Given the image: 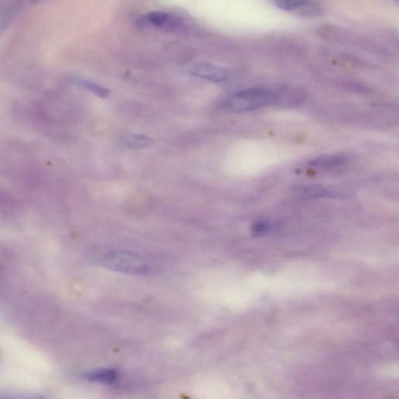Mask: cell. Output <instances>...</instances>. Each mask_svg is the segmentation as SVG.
Wrapping results in <instances>:
<instances>
[{
  "label": "cell",
  "mask_w": 399,
  "mask_h": 399,
  "mask_svg": "<svg viewBox=\"0 0 399 399\" xmlns=\"http://www.w3.org/2000/svg\"><path fill=\"white\" fill-rule=\"evenodd\" d=\"M278 101V95L262 88H250L234 94L224 101V108L233 113L256 111L272 106Z\"/></svg>",
  "instance_id": "obj_1"
},
{
  "label": "cell",
  "mask_w": 399,
  "mask_h": 399,
  "mask_svg": "<svg viewBox=\"0 0 399 399\" xmlns=\"http://www.w3.org/2000/svg\"><path fill=\"white\" fill-rule=\"evenodd\" d=\"M101 262L106 268L131 275H147L152 272V268L143 257L124 251L108 253L103 256Z\"/></svg>",
  "instance_id": "obj_2"
},
{
  "label": "cell",
  "mask_w": 399,
  "mask_h": 399,
  "mask_svg": "<svg viewBox=\"0 0 399 399\" xmlns=\"http://www.w3.org/2000/svg\"><path fill=\"white\" fill-rule=\"evenodd\" d=\"M295 192L299 197L306 199L343 198L349 196L348 193L342 189L318 184L299 186Z\"/></svg>",
  "instance_id": "obj_3"
},
{
  "label": "cell",
  "mask_w": 399,
  "mask_h": 399,
  "mask_svg": "<svg viewBox=\"0 0 399 399\" xmlns=\"http://www.w3.org/2000/svg\"><path fill=\"white\" fill-rule=\"evenodd\" d=\"M193 76L206 81L218 83L227 79V70L211 63H200L190 70Z\"/></svg>",
  "instance_id": "obj_4"
},
{
  "label": "cell",
  "mask_w": 399,
  "mask_h": 399,
  "mask_svg": "<svg viewBox=\"0 0 399 399\" xmlns=\"http://www.w3.org/2000/svg\"><path fill=\"white\" fill-rule=\"evenodd\" d=\"M347 162V158L343 156H323L315 158L309 162L308 165L318 171H332L342 167Z\"/></svg>",
  "instance_id": "obj_5"
},
{
  "label": "cell",
  "mask_w": 399,
  "mask_h": 399,
  "mask_svg": "<svg viewBox=\"0 0 399 399\" xmlns=\"http://www.w3.org/2000/svg\"><path fill=\"white\" fill-rule=\"evenodd\" d=\"M174 21V18L168 13L160 11L150 12L140 20L141 24L156 28L171 27Z\"/></svg>",
  "instance_id": "obj_6"
},
{
  "label": "cell",
  "mask_w": 399,
  "mask_h": 399,
  "mask_svg": "<svg viewBox=\"0 0 399 399\" xmlns=\"http://www.w3.org/2000/svg\"><path fill=\"white\" fill-rule=\"evenodd\" d=\"M122 145L131 150H142L154 146V140L145 135L129 133L122 138Z\"/></svg>",
  "instance_id": "obj_7"
},
{
  "label": "cell",
  "mask_w": 399,
  "mask_h": 399,
  "mask_svg": "<svg viewBox=\"0 0 399 399\" xmlns=\"http://www.w3.org/2000/svg\"><path fill=\"white\" fill-rule=\"evenodd\" d=\"M86 378L91 382L111 384L117 381L118 375L113 370H99L89 373Z\"/></svg>",
  "instance_id": "obj_8"
},
{
  "label": "cell",
  "mask_w": 399,
  "mask_h": 399,
  "mask_svg": "<svg viewBox=\"0 0 399 399\" xmlns=\"http://www.w3.org/2000/svg\"><path fill=\"white\" fill-rule=\"evenodd\" d=\"M76 85L88 90L89 92L98 95L99 97L101 99L107 98L109 95V91L108 89L103 88L97 83H93L92 81L79 79L76 81Z\"/></svg>",
  "instance_id": "obj_9"
},
{
  "label": "cell",
  "mask_w": 399,
  "mask_h": 399,
  "mask_svg": "<svg viewBox=\"0 0 399 399\" xmlns=\"http://www.w3.org/2000/svg\"><path fill=\"white\" fill-rule=\"evenodd\" d=\"M274 4L282 10H297L305 4V0H272Z\"/></svg>",
  "instance_id": "obj_10"
},
{
  "label": "cell",
  "mask_w": 399,
  "mask_h": 399,
  "mask_svg": "<svg viewBox=\"0 0 399 399\" xmlns=\"http://www.w3.org/2000/svg\"><path fill=\"white\" fill-rule=\"evenodd\" d=\"M269 227L267 222L259 221L254 224L252 227V233L254 236H259L265 234Z\"/></svg>",
  "instance_id": "obj_11"
},
{
  "label": "cell",
  "mask_w": 399,
  "mask_h": 399,
  "mask_svg": "<svg viewBox=\"0 0 399 399\" xmlns=\"http://www.w3.org/2000/svg\"><path fill=\"white\" fill-rule=\"evenodd\" d=\"M35 1H38V0H35Z\"/></svg>",
  "instance_id": "obj_12"
}]
</instances>
